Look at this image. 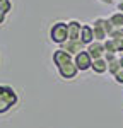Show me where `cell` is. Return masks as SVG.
<instances>
[{
	"label": "cell",
	"instance_id": "11",
	"mask_svg": "<svg viewBox=\"0 0 123 128\" xmlns=\"http://www.w3.org/2000/svg\"><path fill=\"white\" fill-rule=\"evenodd\" d=\"M108 19L111 20L114 29H122L123 28V12H114L111 17H108Z\"/></svg>",
	"mask_w": 123,
	"mask_h": 128
},
{
	"label": "cell",
	"instance_id": "12",
	"mask_svg": "<svg viewBox=\"0 0 123 128\" xmlns=\"http://www.w3.org/2000/svg\"><path fill=\"white\" fill-rule=\"evenodd\" d=\"M118 70H122V63H120V56L116 60H113V62H110L108 63V72L111 74V75H114Z\"/></svg>",
	"mask_w": 123,
	"mask_h": 128
},
{
	"label": "cell",
	"instance_id": "15",
	"mask_svg": "<svg viewBox=\"0 0 123 128\" xmlns=\"http://www.w3.org/2000/svg\"><path fill=\"white\" fill-rule=\"evenodd\" d=\"M120 38H123V31L122 29H114L110 34V40H120Z\"/></svg>",
	"mask_w": 123,
	"mask_h": 128
},
{
	"label": "cell",
	"instance_id": "2",
	"mask_svg": "<svg viewBox=\"0 0 123 128\" xmlns=\"http://www.w3.org/2000/svg\"><path fill=\"white\" fill-rule=\"evenodd\" d=\"M17 92L10 86H0V114L9 113L10 109L17 104Z\"/></svg>",
	"mask_w": 123,
	"mask_h": 128
},
{
	"label": "cell",
	"instance_id": "23",
	"mask_svg": "<svg viewBox=\"0 0 123 128\" xmlns=\"http://www.w3.org/2000/svg\"><path fill=\"white\" fill-rule=\"evenodd\" d=\"M120 2H123V0H120Z\"/></svg>",
	"mask_w": 123,
	"mask_h": 128
},
{
	"label": "cell",
	"instance_id": "13",
	"mask_svg": "<svg viewBox=\"0 0 123 128\" xmlns=\"http://www.w3.org/2000/svg\"><path fill=\"white\" fill-rule=\"evenodd\" d=\"M104 50H106L108 53H118V50H116V44H114V41L110 40V38L104 41Z\"/></svg>",
	"mask_w": 123,
	"mask_h": 128
},
{
	"label": "cell",
	"instance_id": "6",
	"mask_svg": "<svg viewBox=\"0 0 123 128\" xmlns=\"http://www.w3.org/2000/svg\"><path fill=\"white\" fill-rule=\"evenodd\" d=\"M63 51H67L68 55H72V56H75V55H79L80 51H84V50L87 48L84 43H82L80 40H77V41H72V40H68L67 43H63L60 46Z\"/></svg>",
	"mask_w": 123,
	"mask_h": 128
},
{
	"label": "cell",
	"instance_id": "1",
	"mask_svg": "<svg viewBox=\"0 0 123 128\" xmlns=\"http://www.w3.org/2000/svg\"><path fill=\"white\" fill-rule=\"evenodd\" d=\"M53 63L56 65L58 74H60L63 79H67V80L74 79V77L79 74V68H77V65H75L74 56L68 55L67 51H63L62 48H58V50L53 51Z\"/></svg>",
	"mask_w": 123,
	"mask_h": 128
},
{
	"label": "cell",
	"instance_id": "4",
	"mask_svg": "<svg viewBox=\"0 0 123 128\" xmlns=\"http://www.w3.org/2000/svg\"><path fill=\"white\" fill-rule=\"evenodd\" d=\"M104 22H106L104 17H98V19H94V22H92L94 40L101 41V43H104V41L108 40V32H106V28H104Z\"/></svg>",
	"mask_w": 123,
	"mask_h": 128
},
{
	"label": "cell",
	"instance_id": "9",
	"mask_svg": "<svg viewBox=\"0 0 123 128\" xmlns=\"http://www.w3.org/2000/svg\"><path fill=\"white\" fill-rule=\"evenodd\" d=\"M80 31H82V24L79 20H75V19L68 20V34H70L72 41L80 40Z\"/></svg>",
	"mask_w": 123,
	"mask_h": 128
},
{
	"label": "cell",
	"instance_id": "14",
	"mask_svg": "<svg viewBox=\"0 0 123 128\" xmlns=\"http://www.w3.org/2000/svg\"><path fill=\"white\" fill-rule=\"evenodd\" d=\"M0 10L7 16L10 10H12V2L10 0H0Z\"/></svg>",
	"mask_w": 123,
	"mask_h": 128
},
{
	"label": "cell",
	"instance_id": "24",
	"mask_svg": "<svg viewBox=\"0 0 123 128\" xmlns=\"http://www.w3.org/2000/svg\"><path fill=\"white\" fill-rule=\"evenodd\" d=\"M122 31H123V28H122Z\"/></svg>",
	"mask_w": 123,
	"mask_h": 128
},
{
	"label": "cell",
	"instance_id": "7",
	"mask_svg": "<svg viewBox=\"0 0 123 128\" xmlns=\"http://www.w3.org/2000/svg\"><path fill=\"white\" fill-rule=\"evenodd\" d=\"M86 51L91 55L92 60L104 58V53H106V50H104V43H101V41H92L91 44H87Z\"/></svg>",
	"mask_w": 123,
	"mask_h": 128
},
{
	"label": "cell",
	"instance_id": "17",
	"mask_svg": "<svg viewBox=\"0 0 123 128\" xmlns=\"http://www.w3.org/2000/svg\"><path fill=\"white\" fill-rule=\"evenodd\" d=\"M113 79L116 80L118 84H123V68H122V70H118V72L113 75Z\"/></svg>",
	"mask_w": 123,
	"mask_h": 128
},
{
	"label": "cell",
	"instance_id": "18",
	"mask_svg": "<svg viewBox=\"0 0 123 128\" xmlns=\"http://www.w3.org/2000/svg\"><path fill=\"white\" fill-rule=\"evenodd\" d=\"M113 41H114V44H116L118 55H120V53H123V38H120V40H113Z\"/></svg>",
	"mask_w": 123,
	"mask_h": 128
},
{
	"label": "cell",
	"instance_id": "5",
	"mask_svg": "<svg viewBox=\"0 0 123 128\" xmlns=\"http://www.w3.org/2000/svg\"><path fill=\"white\" fill-rule=\"evenodd\" d=\"M74 60H75V65H77L79 72H86V70H91L92 68V58H91V55H89L86 50L80 51L79 55H75Z\"/></svg>",
	"mask_w": 123,
	"mask_h": 128
},
{
	"label": "cell",
	"instance_id": "8",
	"mask_svg": "<svg viewBox=\"0 0 123 128\" xmlns=\"http://www.w3.org/2000/svg\"><path fill=\"white\" fill-rule=\"evenodd\" d=\"M80 41L87 46L91 44L94 40V29H92V24H82V31H80Z\"/></svg>",
	"mask_w": 123,
	"mask_h": 128
},
{
	"label": "cell",
	"instance_id": "16",
	"mask_svg": "<svg viewBox=\"0 0 123 128\" xmlns=\"http://www.w3.org/2000/svg\"><path fill=\"white\" fill-rule=\"evenodd\" d=\"M116 58H118V53H108V51L104 53V60H106L108 63L113 62V60H116Z\"/></svg>",
	"mask_w": 123,
	"mask_h": 128
},
{
	"label": "cell",
	"instance_id": "19",
	"mask_svg": "<svg viewBox=\"0 0 123 128\" xmlns=\"http://www.w3.org/2000/svg\"><path fill=\"white\" fill-rule=\"evenodd\" d=\"M116 9H118V12H123V2H118L116 4Z\"/></svg>",
	"mask_w": 123,
	"mask_h": 128
},
{
	"label": "cell",
	"instance_id": "22",
	"mask_svg": "<svg viewBox=\"0 0 123 128\" xmlns=\"http://www.w3.org/2000/svg\"><path fill=\"white\" fill-rule=\"evenodd\" d=\"M118 56H120V63H122V68H123V53H120Z\"/></svg>",
	"mask_w": 123,
	"mask_h": 128
},
{
	"label": "cell",
	"instance_id": "10",
	"mask_svg": "<svg viewBox=\"0 0 123 128\" xmlns=\"http://www.w3.org/2000/svg\"><path fill=\"white\" fill-rule=\"evenodd\" d=\"M92 72H96V74H104V72H108V62L104 58H98V60H92Z\"/></svg>",
	"mask_w": 123,
	"mask_h": 128
},
{
	"label": "cell",
	"instance_id": "3",
	"mask_svg": "<svg viewBox=\"0 0 123 128\" xmlns=\"http://www.w3.org/2000/svg\"><path fill=\"white\" fill-rule=\"evenodd\" d=\"M50 40L56 44H63L70 40V34H68V22H63V20H58V22H53L50 28Z\"/></svg>",
	"mask_w": 123,
	"mask_h": 128
},
{
	"label": "cell",
	"instance_id": "21",
	"mask_svg": "<svg viewBox=\"0 0 123 128\" xmlns=\"http://www.w3.org/2000/svg\"><path fill=\"white\" fill-rule=\"evenodd\" d=\"M99 2H101V4H106V5H110V4H113L114 0H99Z\"/></svg>",
	"mask_w": 123,
	"mask_h": 128
},
{
	"label": "cell",
	"instance_id": "20",
	"mask_svg": "<svg viewBox=\"0 0 123 128\" xmlns=\"http://www.w3.org/2000/svg\"><path fill=\"white\" fill-rule=\"evenodd\" d=\"M4 20H5V14L0 10V24H4Z\"/></svg>",
	"mask_w": 123,
	"mask_h": 128
}]
</instances>
